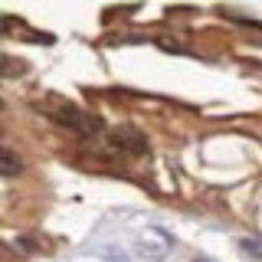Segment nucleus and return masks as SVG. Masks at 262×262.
<instances>
[{
  "label": "nucleus",
  "instance_id": "1",
  "mask_svg": "<svg viewBox=\"0 0 262 262\" xmlns=\"http://www.w3.org/2000/svg\"><path fill=\"white\" fill-rule=\"evenodd\" d=\"M36 108L43 112L49 121H56L59 128L72 131V135H82V138H92L105 128L102 118L89 115L85 108H79V105H72V102H59V98H56V102H39Z\"/></svg>",
  "mask_w": 262,
  "mask_h": 262
},
{
  "label": "nucleus",
  "instance_id": "2",
  "mask_svg": "<svg viewBox=\"0 0 262 262\" xmlns=\"http://www.w3.org/2000/svg\"><path fill=\"white\" fill-rule=\"evenodd\" d=\"M108 141L125 154H147V138H144V131H138L135 125H121V128L108 131Z\"/></svg>",
  "mask_w": 262,
  "mask_h": 262
},
{
  "label": "nucleus",
  "instance_id": "3",
  "mask_svg": "<svg viewBox=\"0 0 262 262\" xmlns=\"http://www.w3.org/2000/svg\"><path fill=\"white\" fill-rule=\"evenodd\" d=\"M16 170H23V161L0 144V174H16Z\"/></svg>",
  "mask_w": 262,
  "mask_h": 262
},
{
  "label": "nucleus",
  "instance_id": "4",
  "mask_svg": "<svg viewBox=\"0 0 262 262\" xmlns=\"http://www.w3.org/2000/svg\"><path fill=\"white\" fill-rule=\"evenodd\" d=\"M243 249H249V252H256V256H262V246L252 243V239H243Z\"/></svg>",
  "mask_w": 262,
  "mask_h": 262
},
{
  "label": "nucleus",
  "instance_id": "5",
  "mask_svg": "<svg viewBox=\"0 0 262 262\" xmlns=\"http://www.w3.org/2000/svg\"><path fill=\"white\" fill-rule=\"evenodd\" d=\"M200 262H210V259H200Z\"/></svg>",
  "mask_w": 262,
  "mask_h": 262
},
{
  "label": "nucleus",
  "instance_id": "6",
  "mask_svg": "<svg viewBox=\"0 0 262 262\" xmlns=\"http://www.w3.org/2000/svg\"><path fill=\"white\" fill-rule=\"evenodd\" d=\"M0 108H4V102H0Z\"/></svg>",
  "mask_w": 262,
  "mask_h": 262
}]
</instances>
